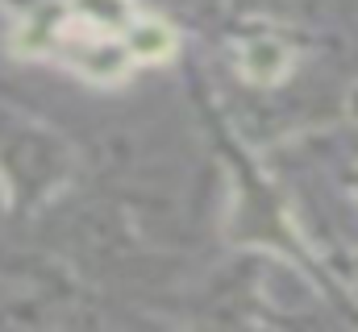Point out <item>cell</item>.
Segmentation results:
<instances>
[{
    "label": "cell",
    "instance_id": "6da1fadb",
    "mask_svg": "<svg viewBox=\"0 0 358 332\" xmlns=\"http://www.w3.org/2000/svg\"><path fill=\"white\" fill-rule=\"evenodd\" d=\"M21 54L59 59L88 80H121L134 63H159L176 50L167 25L142 17L134 0H67L17 33Z\"/></svg>",
    "mask_w": 358,
    "mask_h": 332
}]
</instances>
